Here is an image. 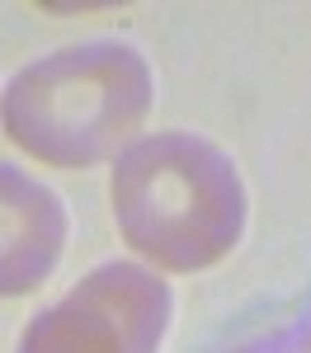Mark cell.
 <instances>
[{"label":"cell","mask_w":311,"mask_h":353,"mask_svg":"<svg viewBox=\"0 0 311 353\" xmlns=\"http://www.w3.org/2000/svg\"><path fill=\"white\" fill-rule=\"evenodd\" d=\"M113 221L156 269L203 273L245 231V184L217 141L198 132L137 137L113 165Z\"/></svg>","instance_id":"7a4b0ae2"},{"label":"cell","mask_w":311,"mask_h":353,"mask_svg":"<svg viewBox=\"0 0 311 353\" xmlns=\"http://www.w3.org/2000/svg\"><path fill=\"white\" fill-rule=\"evenodd\" d=\"M174 292L156 269L109 259L19 334V353H161Z\"/></svg>","instance_id":"3957f363"},{"label":"cell","mask_w":311,"mask_h":353,"mask_svg":"<svg viewBox=\"0 0 311 353\" xmlns=\"http://www.w3.org/2000/svg\"><path fill=\"white\" fill-rule=\"evenodd\" d=\"M156 104L151 61L118 38H90L28 61L0 99L5 137L33 161L85 170L123 156Z\"/></svg>","instance_id":"6da1fadb"},{"label":"cell","mask_w":311,"mask_h":353,"mask_svg":"<svg viewBox=\"0 0 311 353\" xmlns=\"http://www.w3.org/2000/svg\"><path fill=\"white\" fill-rule=\"evenodd\" d=\"M66 203L28 170L0 161V297H28L66 250Z\"/></svg>","instance_id":"277c9868"},{"label":"cell","mask_w":311,"mask_h":353,"mask_svg":"<svg viewBox=\"0 0 311 353\" xmlns=\"http://www.w3.org/2000/svg\"><path fill=\"white\" fill-rule=\"evenodd\" d=\"M222 353H311V301L283 311L279 321L250 330V334H241Z\"/></svg>","instance_id":"5b68a950"}]
</instances>
